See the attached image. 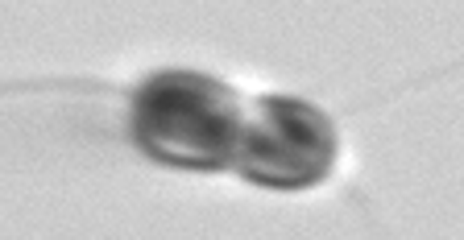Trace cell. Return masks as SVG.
Listing matches in <instances>:
<instances>
[{
	"instance_id": "obj_2",
	"label": "cell",
	"mask_w": 464,
	"mask_h": 240,
	"mask_svg": "<svg viewBox=\"0 0 464 240\" xmlns=\"http://www.w3.org/2000/svg\"><path fill=\"white\" fill-rule=\"evenodd\" d=\"M340 137L324 108L299 96H261L245 108L237 174L266 191H311L336 170Z\"/></svg>"
},
{
	"instance_id": "obj_1",
	"label": "cell",
	"mask_w": 464,
	"mask_h": 240,
	"mask_svg": "<svg viewBox=\"0 0 464 240\" xmlns=\"http://www.w3.org/2000/svg\"><path fill=\"white\" fill-rule=\"evenodd\" d=\"M129 133L150 162L216 174L237 166L245 100L208 71L166 67L145 75L129 104Z\"/></svg>"
}]
</instances>
